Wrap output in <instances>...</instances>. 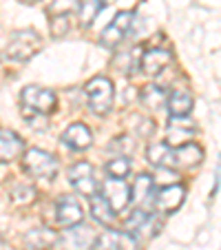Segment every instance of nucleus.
Listing matches in <instances>:
<instances>
[{
	"instance_id": "nucleus-5",
	"label": "nucleus",
	"mask_w": 221,
	"mask_h": 250,
	"mask_svg": "<svg viewBox=\"0 0 221 250\" xmlns=\"http://www.w3.org/2000/svg\"><path fill=\"white\" fill-rule=\"evenodd\" d=\"M100 235H95V230L84 224H76L69 226L66 230H62V235L58 237V244L62 250H91L95 248V241Z\"/></svg>"
},
{
	"instance_id": "nucleus-1",
	"label": "nucleus",
	"mask_w": 221,
	"mask_h": 250,
	"mask_svg": "<svg viewBox=\"0 0 221 250\" xmlns=\"http://www.w3.org/2000/svg\"><path fill=\"white\" fill-rule=\"evenodd\" d=\"M86 102H89V109L95 115H106L108 111L113 109V100H115V89L113 82L104 76H95L86 82Z\"/></svg>"
},
{
	"instance_id": "nucleus-11",
	"label": "nucleus",
	"mask_w": 221,
	"mask_h": 250,
	"mask_svg": "<svg viewBox=\"0 0 221 250\" xmlns=\"http://www.w3.org/2000/svg\"><path fill=\"white\" fill-rule=\"evenodd\" d=\"M183 197H186V188L181 184H168L160 188V193H155V208L164 215H170L181 206Z\"/></svg>"
},
{
	"instance_id": "nucleus-6",
	"label": "nucleus",
	"mask_w": 221,
	"mask_h": 250,
	"mask_svg": "<svg viewBox=\"0 0 221 250\" xmlns=\"http://www.w3.org/2000/svg\"><path fill=\"white\" fill-rule=\"evenodd\" d=\"M133 22H135V14H133V11H120V14L104 27L100 44L106 49H115L128 33H131Z\"/></svg>"
},
{
	"instance_id": "nucleus-4",
	"label": "nucleus",
	"mask_w": 221,
	"mask_h": 250,
	"mask_svg": "<svg viewBox=\"0 0 221 250\" xmlns=\"http://www.w3.org/2000/svg\"><path fill=\"white\" fill-rule=\"evenodd\" d=\"M22 166L31 177H40V180H53L58 173L56 155L42 151V148H29L22 155Z\"/></svg>"
},
{
	"instance_id": "nucleus-14",
	"label": "nucleus",
	"mask_w": 221,
	"mask_h": 250,
	"mask_svg": "<svg viewBox=\"0 0 221 250\" xmlns=\"http://www.w3.org/2000/svg\"><path fill=\"white\" fill-rule=\"evenodd\" d=\"M193 95L188 89H173L166 100V109H168L170 118H186L193 111Z\"/></svg>"
},
{
	"instance_id": "nucleus-17",
	"label": "nucleus",
	"mask_w": 221,
	"mask_h": 250,
	"mask_svg": "<svg viewBox=\"0 0 221 250\" xmlns=\"http://www.w3.org/2000/svg\"><path fill=\"white\" fill-rule=\"evenodd\" d=\"M146 160L157 168H175L173 162V146L166 142H155L146 148Z\"/></svg>"
},
{
	"instance_id": "nucleus-21",
	"label": "nucleus",
	"mask_w": 221,
	"mask_h": 250,
	"mask_svg": "<svg viewBox=\"0 0 221 250\" xmlns=\"http://www.w3.org/2000/svg\"><path fill=\"white\" fill-rule=\"evenodd\" d=\"M140 100H141L144 106H148V109H160L161 104L168 100V93H166L161 86H157V84H148V86L141 89Z\"/></svg>"
},
{
	"instance_id": "nucleus-20",
	"label": "nucleus",
	"mask_w": 221,
	"mask_h": 250,
	"mask_svg": "<svg viewBox=\"0 0 221 250\" xmlns=\"http://www.w3.org/2000/svg\"><path fill=\"white\" fill-rule=\"evenodd\" d=\"M153 188H155V180H153L151 175H140L135 180V186H133V202L135 204H146L148 199H151L153 195Z\"/></svg>"
},
{
	"instance_id": "nucleus-3",
	"label": "nucleus",
	"mask_w": 221,
	"mask_h": 250,
	"mask_svg": "<svg viewBox=\"0 0 221 250\" xmlns=\"http://www.w3.org/2000/svg\"><path fill=\"white\" fill-rule=\"evenodd\" d=\"M24 115H49L56 109V93L42 86H24L20 93Z\"/></svg>"
},
{
	"instance_id": "nucleus-24",
	"label": "nucleus",
	"mask_w": 221,
	"mask_h": 250,
	"mask_svg": "<svg viewBox=\"0 0 221 250\" xmlns=\"http://www.w3.org/2000/svg\"><path fill=\"white\" fill-rule=\"evenodd\" d=\"M80 0H51L49 11H51V18H66L71 11L80 9Z\"/></svg>"
},
{
	"instance_id": "nucleus-12",
	"label": "nucleus",
	"mask_w": 221,
	"mask_h": 250,
	"mask_svg": "<svg viewBox=\"0 0 221 250\" xmlns=\"http://www.w3.org/2000/svg\"><path fill=\"white\" fill-rule=\"evenodd\" d=\"M24 151V142L18 133L9 131V128H2L0 131V162L7 164V162H14L22 155Z\"/></svg>"
},
{
	"instance_id": "nucleus-15",
	"label": "nucleus",
	"mask_w": 221,
	"mask_h": 250,
	"mask_svg": "<svg viewBox=\"0 0 221 250\" xmlns=\"http://www.w3.org/2000/svg\"><path fill=\"white\" fill-rule=\"evenodd\" d=\"M173 62V56H170L166 49H151L141 56V64L140 69L144 71L146 76H160L161 71Z\"/></svg>"
},
{
	"instance_id": "nucleus-8",
	"label": "nucleus",
	"mask_w": 221,
	"mask_h": 250,
	"mask_svg": "<svg viewBox=\"0 0 221 250\" xmlns=\"http://www.w3.org/2000/svg\"><path fill=\"white\" fill-rule=\"evenodd\" d=\"M102 195L106 197V202L113 206L115 212H122L128 204L133 202V190L128 188V184L118 177H108L102 184Z\"/></svg>"
},
{
	"instance_id": "nucleus-18",
	"label": "nucleus",
	"mask_w": 221,
	"mask_h": 250,
	"mask_svg": "<svg viewBox=\"0 0 221 250\" xmlns=\"http://www.w3.org/2000/svg\"><path fill=\"white\" fill-rule=\"evenodd\" d=\"M58 241L56 232H51L49 228H33L24 235V244L31 250H49Z\"/></svg>"
},
{
	"instance_id": "nucleus-13",
	"label": "nucleus",
	"mask_w": 221,
	"mask_h": 250,
	"mask_svg": "<svg viewBox=\"0 0 221 250\" xmlns=\"http://www.w3.org/2000/svg\"><path fill=\"white\" fill-rule=\"evenodd\" d=\"M62 142H64L71 151H84V148L91 146V142H93V133L82 122H76L62 133Z\"/></svg>"
},
{
	"instance_id": "nucleus-9",
	"label": "nucleus",
	"mask_w": 221,
	"mask_h": 250,
	"mask_svg": "<svg viewBox=\"0 0 221 250\" xmlns=\"http://www.w3.org/2000/svg\"><path fill=\"white\" fill-rule=\"evenodd\" d=\"M82 219H84V210H82L80 202L73 195H62L56 204V222L60 226L69 228L76 226V224H82Z\"/></svg>"
},
{
	"instance_id": "nucleus-7",
	"label": "nucleus",
	"mask_w": 221,
	"mask_h": 250,
	"mask_svg": "<svg viewBox=\"0 0 221 250\" xmlns=\"http://www.w3.org/2000/svg\"><path fill=\"white\" fill-rule=\"evenodd\" d=\"M69 184L80 195H84V197H89V199L93 197V195H98V188H100L98 180H95V170L89 162H78V164L71 166Z\"/></svg>"
},
{
	"instance_id": "nucleus-22",
	"label": "nucleus",
	"mask_w": 221,
	"mask_h": 250,
	"mask_svg": "<svg viewBox=\"0 0 221 250\" xmlns=\"http://www.w3.org/2000/svg\"><path fill=\"white\" fill-rule=\"evenodd\" d=\"M104 9V0H82L80 5V24L82 29H89L95 22L98 14Z\"/></svg>"
},
{
	"instance_id": "nucleus-25",
	"label": "nucleus",
	"mask_w": 221,
	"mask_h": 250,
	"mask_svg": "<svg viewBox=\"0 0 221 250\" xmlns=\"http://www.w3.org/2000/svg\"><path fill=\"white\" fill-rule=\"evenodd\" d=\"M11 199L16 204H31L36 199V188L33 186H18V188L11 193Z\"/></svg>"
},
{
	"instance_id": "nucleus-23",
	"label": "nucleus",
	"mask_w": 221,
	"mask_h": 250,
	"mask_svg": "<svg viewBox=\"0 0 221 250\" xmlns=\"http://www.w3.org/2000/svg\"><path fill=\"white\" fill-rule=\"evenodd\" d=\"M104 168H106L108 177H118V180H124V177L131 173V160H128V157H124V155H120V157H115V160L108 162Z\"/></svg>"
},
{
	"instance_id": "nucleus-26",
	"label": "nucleus",
	"mask_w": 221,
	"mask_h": 250,
	"mask_svg": "<svg viewBox=\"0 0 221 250\" xmlns=\"http://www.w3.org/2000/svg\"><path fill=\"white\" fill-rule=\"evenodd\" d=\"M20 2H24V5H33V2H38V0H20Z\"/></svg>"
},
{
	"instance_id": "nucleus-16",
	"label": "nucleus",
	"mask_w": 221,
	"mask_h": 250,
	"mask_svg": "<svg viewBox=\"0 0 221 250\" xmlns=\"http://www.w3.org/2000/svg\"><path fill=\"white\" fill-rule=\"evenodd\" d=\"M203 160V151L201 146H197L195 142H186L181 146L173 148V162H175V168H190V166L199 164Z\"/></svg>"
},
{
	"instance_id": "nucleus-19",
	"label": "nucleus",
	"mask_w": 221,
	"mask_h": 250,
	"mask_svg": "<svg viewBox=\"0 0 221 250\" xmlns=\"http://www.w3.org/2000/svg\"><path fill=\"white\" fill-rule=\"evenodd\" d=\"M91 202V215L95 217V222H100V224H111L115 219V210H113V206L106 202V197L104 195H93V197L89 199Z\"/></svg>"
},
{
	"instance_id": "nucleus-10",
	"label": "nucleus",
	"mask_w": 221,
	"mask_h": 250,
	"mask_svg": "<svg viewBox=\"0 0 221 250\" xmlns=\"http://www.w3.org/2000/svg\"><path fill=\"white\" fill-rule=\"evenodd\" d=\"M95 250H137V239L124 230H104L95 241Z\"/></svg>"
},
{
	"instance_id": "nucleus-2",
	"label": "nucleus",
	"mask_w": 221,
	"mask_h": 250,
	"mask_svg": "<svg viewBox=\"0 0 221 250\" xmlns=\"http://www.w3.org/2000/svg\"><path fill=\"white\" fill-rule=\"evenodd\" d=\"M42 47V38H40L38 31L33 29H22V31H16L11 42L7 44L5 56L14 62H27L29 58H33Z\"/></svg>"
}]
</instances>
